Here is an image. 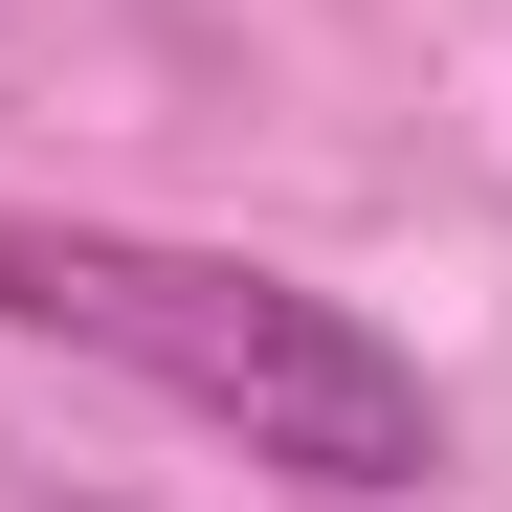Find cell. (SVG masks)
<instances>
[{
	"instance_id": "1",
	"label": "cell",
	"mask_w": 512,
	"mask_h": 512,
	"mask_svg": "<svg viewBox=\"0 0 512 512\" xmlns=\"http://www.w3.org/2000/svg\"><path fill=\"white\" fill-rule=\"evenodd\" d=\"M0 334H45V357H112L156 379L179 423H223L245 468H290L334 512H401L446 468V401L379 312H334L290 268H245V245H156V223H67V201H0Z\"/></svg>"
}]
</instances>
